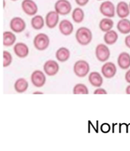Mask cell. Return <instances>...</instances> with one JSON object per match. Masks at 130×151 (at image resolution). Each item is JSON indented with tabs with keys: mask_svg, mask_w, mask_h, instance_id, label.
Instances as JSON below:
<instances>
[{
	"mask_svg": "<svg viewBox=\"0 0 130 151\" xmlns=\"http://www.w3.org/2000/svg\"><path fill=\"white\" fill-rule=\"evenodd\" d=\"M34 94H42L43 93L42 92H34Z\"/></svg>",
	"mask_w": 130,
	"mask_h": 151,
	"instance_id": "obj_34",
	"label": "cell"
},
{
	"mask_svg": "<svg viewBox=\"0 0 130 151\" xmlns=\"http://www.w3.org/2000/svg\"><path fill=\"white\" fill-rule=\"evenodd\" d=\"M31 81L36 87H42L46 83V76L41 70H35L31 74Z\"/></svg>",
	"mask_w": 130,
	"mask_h": 151,
	"instance_id": "obj_7",
	"label": "cell"
},
{
	"mask_svg": "<svg viewBox=\"0 0 130 151\" xmlns=\"http://www.w3.org/2000/svg\"><path fill=\"white\" fill-rule=\"evenodd\" d=\"M101 130H102L103 132L104 133H107V132H109V131L110 130V126L108 125V124H104V125H102V127H101Z\"/></svg>",
	"mask_w": 130,
	"mask_h": 151,
	"instance_id": "obj_30",
	"label": "cell"
},
{
	"mask_svg": "<svg viewBox=\"0 0 130 151\" xmlns=\"http://www.w3.org/2000/svg\"><path fill=\"white\" fill-rule=\"evenodd\" d=\"M15 54L20 58H24L29 55V50L28 46L25 43L18 42L13 47Z\"/></svg>",
	"mask_w": 130,
	"mask_h": 151,
	"instance_id": "obj_13",
	"label": "cell"
},
{
	"mask_svg": "<svg viewBox=\"0 0 130 151\" xmlns=\"http://www.w3.org/2000/svg\"><path fill=\"white\" fill-rule=\"evenodd\" d=\"M31 25L35 30L41 29L44 25V20L41 15H35L31 19Z\"/></svg>",
	"mask_w": 130,
	"mask_h": 151,
	"instance_id": "obj_24",
	"label": "cell"
},
{
	"mask_svg": "<svg viewBox=\"0 0 130 151\" xmlns=\"http://www.w3.org/2000/svg\"><path fill=\"white\" fill-rule=\"evenodd\" d=\"M119 32L123 34H128L130 32V20L127 19H121L117 24Z\"/></svg>",
	"mask_w": 130,
	"mask_h": 151,
	"instance_id": "obj_19",
	"label": "cell"
},
{
	"mask_svg": "<svg viewBox=\"0 0 130 151\" xmlns=\"http://www.w3.org/2000/svg\"><path fill=\"white\" fill-rule=\"evenodd\" d=\"M71 10V4L68 0H58L55 4V11L60 15H68Z\"/></svg>",
	"mask_w": 130,
	"mask_h": 151,
	"instance_id": "obj_4",
	"label": "cell"
},
{
	"mask_svg": "<svg viewBox=\"0 0 130 151\" xmlns=\"http://www.w3.org/2000/svg\"><path fill=\"white\" fill-rule=\"evenodd\" d=\"M116 13L121 19H126L130 13L129 5L125 1H120L116 7Z\"/></svg>",
	"mask_w": 130,
	"mask_h": 151,
	"instance_id": "obj_14",
	"label": "cell"
},
{
	"mask_svg": "<svg viewBox=\"0 0 130 151\" xmlns=\"http://www.w3.org/2000/svg\"><path fill=\"white\" fill-rule=\"evenodd\" d=\"M44 72L48 76H54L59 70V65L57 62L54 60H48L43 66Z\"/></svg>",
	"mask_w": 130,
	"mask_h": 151,
	"instance_id": "obj_9",
	"label": "cell"
},
{
	"mask_svg": "<svg viewBox=\"0 0 130 151\" xmlns=\"http://www.w3.org/2000/svg\"><path fill=\"white\" fill-rule=\"evenodd\" d=\"M21 6L22 10L29 16H34L38 12V6L33 0H23Z\"/></svg>",
	"mask_w": 130,
	"mask_h": 151,
	"instance_id": "obj_8",
	"label": "cell"
},
{
	"mask_svg": "<svg viewBox=\"0 0 130 151\" xmlns=\"http://www.w3.org/2000/svg\"><path fill=\"white\" fill-rule=\"evenodd\" d=\"M72 18L74 22L79 24L82 22L84 18V13L81 8H76L73 11L72 13Z\"/></svg>",
	"mask_w": 130,
	"mask_h": 151,
	"instance_id": "obj_25",
	"label": "cell"
},
{
	"mask_svg": "<svg viewBox=\"0 0 130 151\" xmlns=\"http://www.w3.org/2000/svg\"><path fill=\"white\" fill-rule=\"evenodd\" d=\"M12 1H17V0H12Z\"/></svg>",
	"mask_w": 130,
	"mask_h": 151,
	"instance_id": "obj_35",
	"label": "cell"
},
{
	"mask_svg": "<svg viewBox=\"0 0 130 151\" xmlns=\"http://www.w3.org/2000/svg\"><path fill=\"white\" fill-rule=\"evenodd\" d=\"M107 92L104 89V88H98L94 91V94H107Z\"/></svg>",
	"mask_w": 130,
	"mask_h": 151,
	"instance_id": "obj_29",
	"label": "cell"
},
{
	"mask_svg": "<svg viewBox=\"0 0 130 151\" xmlns=\"http://www.w3.org/2000/svg\"><path fill=\"white\" fill-rule=\"evenodd\" d=\"M12 62V56L10 52L7 51H3V67L10 66Z\"/></svg>",
	"mask_w": 130,
	"mask_h": 151,
	"instance_id": "obj_27",
	"label": "cell"
},
{
	"mask_svg": "<svg viewBox=\"0 0 130 151\" xmlns=\"http://www.w3.org/2000/svg\"><path fill=\"white\" fill-rule=\"evenodd\" d=\"M99 10L102 15L107 18H113L115 16V6L113 3L110 1H105L102 3Z\"/></svg>",
	"mask_w": 130,
	"mask_h": 151,
	"instance_id": "obj_6",
	"label": "cell"
},
{
	"mask_svg": "<svg viewBox=\"0 0 130 151\" xmlns=\"http://www.w3.org/2000/svg\"><path fill=\"white\" fill-rule=\"evenodd\" d=\"M46 25L50 29H53L57 25L59 21V14L55 11L49 12L45 18Z\"/></svg>",
	"mask_w": 130,
	"mask_h": 151,
	"instance_id": "obj_12",
	"label": "cell"
},
{
	"mask_svg": "<svg viewBox=\"0 0 130 151\" xmlns=\"http://www.w3.org/2000/svg\"><path fill=\"white\" fill-rule=\"evenodd\" d=\"M92 32L87 27H82L79 28L76 33V39L78 42L82 46H86L92 41Z\"/></svg>",
	"mask_w": 130,
	"mask_h": 151,
	"instance_id": "obj_1",
	"label": "cell"
},
{
	"mask_svg": "<svg viewBox=\"0 0 130 151\" xmlns=\"http://www.w3.org/2000/svg\"><path fill=\"white\" fill-rule=\"evenodd\" d=\"M104 39L105 42L108 45H113L117 42L118 39V34L115 30H110L108 32H105Z\"/></svg>",
	"mask_w": 130,
	"mask_h": 151,
	"instance_id": "obj_21",
	"label": "cell"
},
{
	"mask_svg": "<svg viewBox=\"0 0 130 151\" xmlns=\"http://www.w3.org/2000/svg\"><path fill=\"white\" fill-rule=\"evenodd\" d=\"M114 26V22L110 18H104L100 20L99 23V28L102 32H107L112 30Z\"/></svg>",
	"mask_w": 130,
	"mask_h": 151,
	"instance_id": "obj_23",
	"label": "cell"
},
{
	"mask_svg": "<svg viewBox=\"0 0 130 151\" xmlns=\"http://www.w3.org/2000/svg\"><path fill=\"white\" fill-rule=\"evenodd\" d=\"M74 94H88L89 91L87 87L83 83H78L74 87Z\"/></svg>",
	"mask_w": 130,
	"mask_h": 151,
	"instance_id": "obj_26",
	"label": "cell"
},
{
	"mask_svg": "<svg viewBox=\"0 0 130 151\" xmlns=\"http://www.w3.org/2000/svg\"><path fill=\"white\" fill-rule=\"evenodd\" d=\"M98 1H102V0H98Z\"/></svg>",
	"mask_w": 130,
	"mask_h": 151,
	"instance_id": "obj_37",
	"label": "cell"
},
{
	"mask_svg": "<svg viewBox=\"0 0 130 151\" xmlns=\"http://www.w3.org/2000/svg\"><path fill=\"white\" fill-rule=\"evenodd\" d=\"M15 35L10 31L3 32V45L6 47L13 46L16 41Z\"/></svg>",
	"mask_w": 130,
	"mask_h": 151,
	"instance_id": "obj_22",
	"label": "cell"
},
{
	"mask_svg": "<svg viewBox=\"0 0 130 151\" xmlns=\"http://www.w3.org/2000/svg\"><path fill=\"white\" fill-rule=\"evenodd\" d=\"M59 27L61 34L64 35H66V36L70 35L74 30V26L71 22L65 19L60 22Z\"/></svg>",
	"mask_w": 130,
	"mask_h": 151,
	"instance_id": "obj_15",
	"label": "cell"
},
{
	"mask_svg": "<svg viewBox=\"0 0 130 151\" xmlns=\"http://www.w3.org/2000/svg\"><path fill=\"white\" fill-rule=\"evenodd\" d=\"M70 56V51L68 49L62 47L59 48L56 52L55 56L58 61L60 62H65L69 59Z\"/></svg>",
	"mask_w": 130,
	"mask_h": 151,
	"instance_id": "obj_18",
	"label": "cell"
},
{
	"mask_svg": "<svg viewBox=\"0 0 130 151\" xmlns=\"http://www.w3.org/2000/svg\"><path fill=\"white\" fill-rule=\"evenodd\" d=\"M88 81L91 85L95 87H100L103 83V78L97 72H93L89 73Z\"/></svg>",
	"mask_w": 130,
	"mask_h": 151,
	"instance_id": "obj_17",
	"label": "cell"
},
{
	"mask_svg": "<svg viewBox=\"0 0 130 151\" xmlns=\"http://www.w3.org/2000/svg\"><path fill=\"white\" fill-rule=\"evenodd\" d=\"M33 44L36 50L38 51H44L49 46L50 39L46 34L39 33L34 37Z\"/></svg>",
	"mask_w": 130,
	"mask_h": 151,
	"instance_id": "obj_2",
	"label": "cell"
},
{
	"mask_svg": "<svg viewBox=\"0 0 130 151\" xmlns=\"http://www.w3.org/2000/svg\"><path fill=\"white\" fill-rule=\"evenodd\" d=\"M10 29L15 33H20L25 29L26 24L20 17H14L11 20L10 23Z\"/></svg>",
	"mask_w": 130,
	"mask_h": 151,
	"instance_id": "obj_10",
	"label": "cell"
},
{
	"mask_svg": "<svg viewBox=\"0 0 130 151\" xmlns=\"http://www.w3.org/2000/svg\"><path fill=\"white\" fill-rule=\"evenodd\" d=\"M89 65L87 61L84 60H79L74 65V72L78 77H84L89 72Z\"/></svg>",
	"mask_w": 130,
	"mask_h": 151,
	"instance_id": "obj_3",
	"label": "cell"
},
{
	"mask_svg": "<svg viewBox=\"0 0 130 151\" xmlns=\"http://www.w3.org/2000/svg\"><path fill=\"white\" fill-rule=\"evenodd\" d=\"M118 64L123 70H126L130 67V55L126 52L120 53L118 58Z\"/></svg>",
	"mask_w": 130,
	"mask_h": 151,
	"instance_id": "obj_16",
	"label": "cell"
},
{
	"mask_svg": "<svg viewBox=\"0 0 130 151\" xmlns=\"http://www.w3.org/2000/svg\"><path fill=\"white\" fill-rule=\"evenodd\" d=\"M102 73L107 78H111L115 76L117 72V68L114 63L107 62L102 66Z\"/></svg>",
	"mask_w": 130,
	"mask_h": 151,
	"instance_id": "obj_11",
	"label": "cell"
},
{
	"mask_svg": "<svg viewBox=\"0 0 130 151\" xmlns=\"http://www.w3.org/2000/svg\"><path fill=\"white\" fill-rule=\"evenodd\" d=\"M95 55L98 61L105 62L110 58V52L105 44H99L95 49Z\"/></svg>",
	"mask_w": 130,
	"mask_h": 151,
	"instance_id": "obj_5",
	"label": "cell"
},
{
	"mask_svg": "<svg viewBox=\"0 0 130 151\" xmlns=\"http://www.w3.org/2000/svg\"><path fill=\"white\" fill-rule=\"evenodd\" d=\"M29 87V83L28 81L24 78H20L17 79L15 84L14 88L18 93H23L25 92Z\"/></svg>",
	"mask_w": 130,
	"mask_h": 151,
	"instance_id": "obj_20",
	"label": "cell"
},
{
	"mask_svg": "<svg viewBox=\"0 0 130 151\" xmlns=\"http://www.w3.org/2000/svg\"><path fill=\"white\" fill-rule=\"evenodd\" d=\"M129 8H130V3H129Z\"/></svg>",
	"mask_w": 130,
	"mask_h": 151,
	"instance_id": "obj_36",
	"label": "cell"
},
{
	"mask_svg": "<svg viewBox=\"0 0 130 151\" xmlns=\"http://www.w3.org/2000/svg\"><path fill=\"white\" fill-rule=\"evenodd\" d=\"M124 42H125V44H126V46L130 49V34L127 35V36L125 37Z\"/></svg>",
	"mask_w": 130,
	"mask_h": 151,
	"instance_id": "obj_31",
	"label": "cell"
},
{
	"mask_svg": "<svg viewBox=\"0 0 130 151\" xmlns=\"http://www.w3.org/2000/svg\"><path fill=\"white\" fill-rule=\"evenodd\" d=\"M76 4L80 6H84L86 5L89 2V0H75Z\"/></svg>",
	"mask_w": 130,
	"mask_h": 151,
	"instance_id": "obj_28",
	"label": "cell"
},
{
	"mask_svg": "<svg viewBox=\"0 0 130 151\" xmlns=\"http://www.w3.org/2000/svg\"><path fill=\"white\" fill-rule=\"evenodd\" d=\"M125 80L128 83H130V69L128 70L125 74Z\"/></svg>",
	"mask_w": 130,
	"mask_h": 151,
	"instance_id": "obj_32",
	"label": "cell"
},
{
	"mask_svg": "<svg viewBox=\"0 0 130 151\" xmlns=\"http://www.w3.org/2000/svg\"><path fill=\"white\" fill-rule=\"evenodd\" d=\"M126 93L127 94H130V85L127 86L126 88Z\"/></svg>",
	"mask_w": 130,
	"mask_h": 151,
	"instance_id": "obj_33",
	"label": "cell"
}]
</instances>
